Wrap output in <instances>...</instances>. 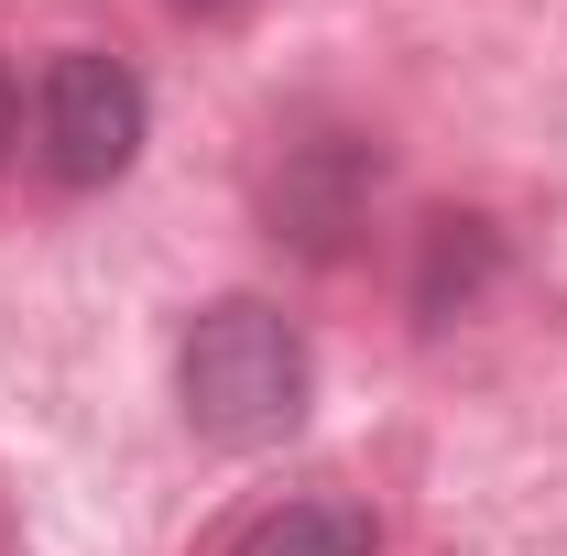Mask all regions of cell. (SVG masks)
<instances>
[{"label":"cell","instance_id":"obj_1","mask_svg":"<svg viewBox=\"0 0 567 556\" xmlns=\"http://www.w3.org/2000/svg\"><path fill=\"white\" fill-rule=\"evenodd\" d=\"M175 393H186V425H197L208 447L251 459V447H284V436L306 425L317 360H306V339H295V317L229 295V306H208V317L186 328V349H175Z\"/></svg>","mask_w":567,"mask_h":556},{"label":"cell","instance_id":"obj_2","mask_svg":"<svg viewBox=\"0 0 567 556\" xmlns=\"http://www.w3.org/2000/svg\"><path fill=\"white\" fill-rule=\"evenodd\" d=\"M33 132H44V175L55 186H121L142 164V132H153V99L121 55L99 44H66L44 66V99H33Z\"/></svg>","mask_w":567,"mask_h":556},{"label":"cell","instance_id":"obj_3","mask_svg":"<svg viewBox=\"0 0 567 556\" xmlns=\"http://www.w3.org/2000/svg\"><path fill=\"white\" fill-rule=\"evenodd\" d=\"M229 556H382V513L350 502V491H295L262 524H240Z\"/></svg>","mask_w":567,"mask_h":556},{"label":"cell","instance_id":"obj_4","mask_svg":"<svg viewBox=\"0 0 567 556\" xmlns=\"http://www.w3.org/2000/svg\"><path fill=\"white\" fill-rule=\"evenodd\" d=\"M11 121H22V99H11V66H0V153H11Z\"/></svg>","mask_w":567,"mask_h":556}]
</instances>
